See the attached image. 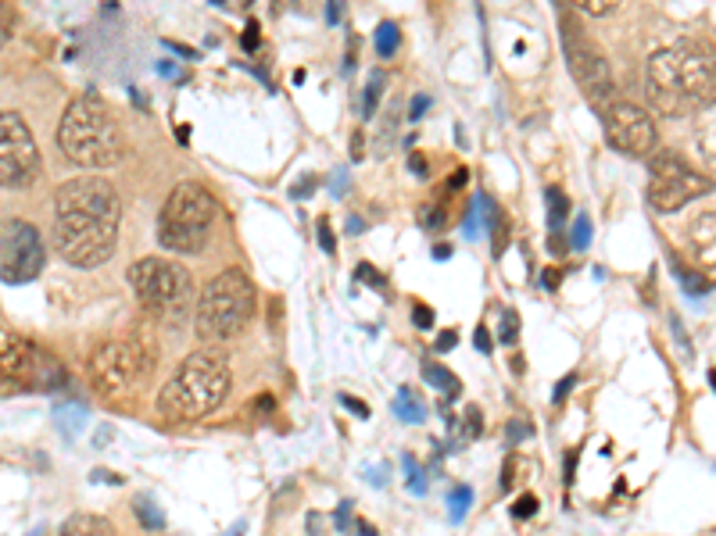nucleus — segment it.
I'll return each instance as SVG.
<instances>
[{"label": "nucleus", "instance_id": "nucleus-18", "mask_svg": "<svg viewBox=\"0 0 716 536\" xmlns=\"http://www.w3.org/2000/svg\"><path fill=\"white\" fill-rule=\"evenodd\" d=\"M394 412H397V418H402V422H409V426H420V422L426 418V404H423V397L416 394V390L402 386V390H397V397H394Z\"/></svg>", "mask_w": 716, "mask_h": 536}, {"label": "nucleus", "instance_id": "nucleus-33", "mask_svg": "<svg viewBox=\"0 0 716 536\" xmlns=\"http://www.w3.org/2000/svg\"><path fill=\"white\" fill-rule=\"evenodd\" d=\"M355 280H362V283H370V286H376V290H387V280L380 275L373 265H359V272H355Z\"/></svg>", "mask_w": 716, "mask_h": 536}, {"label": "nucleus", "instance_id": "nucleus-26", "mask_svg": "<svg viewBox=\"0 0 716 536\" xmlns=\"http://www.w3.org/2000/svg\"><path fill=\"white\" fill-rule=\"evenodd\" d=\"M527 468H531V462L527 458H520V454H513V458L505 462V473H502V491L508 494V491H516V483L527 476Z\"/></svg>", "mask_w": 716, "mask_h": 536}, {"label": "nucleus", "instance_id": "nucleus-50", "mask_svg": "<svg viewBox=\"0 0 716 536\" xmlns=\"http://www.w3.org/2000/svg\"><path fill=\"white\" fill-rule=\"evenodd\" d=\"M355 526H359L355 533H362V536H376V529H373L370 523H355Z\"/></svg>", "mask_w": 716, "mask_h": 536}, {"label": "nucleus", "instance_id": "nucleus-17", "mask_svg": "<svg viewBox=\"0 0 716 536\" xmlns=\"http://www.w3.org/2000/svg\"><path fill=\"white\" fill-rule=\"evenodd\" d=\"M695 143L698 151H703L706 165L716 169V97L703 108V115H698V129H695Z\"/></svg>", "mask_w": 716, "mask_h": 536}, {"label": "nucleus", "instance_id": "nucleus-24", "mask_svg": "<svg viewBox=\"0 0 716 536\" xmlns=\"http://www.w3.org/2000/svg\"><path fill=\"white\" fill-rule=\"evenodd\" d=\"M452 426H455V444H466V441H476V436H481L484 418H481V412H476V408H466L463 412V426H458V422H452Z\"/></svg>", "mask_w": 716, "mask_h": 536}, {"label": "nucleus", "instance_id": "nucleus-29", "mask_svg": "<svg viewBox=\"0 0 716 536\" xmlns=\"http://www.w3.org/2000/svg\"><path fill=\"white\" fill-rule=\"evenodd\" d=\"M498 340H502V344H516V340H520V315L513 312V307H505V312H502Z\"/></svg>", "mask_w": 716, "mask_h": 536}, {"label": "nucleus", "instance_id": "nucleus-15", "mask_svg": "<svg viewBox=\"0 0 716 536\" xmlns=\"http://www.w3.org/2000/svg\"><path fill=\"white\" fill-rule=\"evenodd\" d=\"M688 251L695 257V269L703 272H716V211H698V215L688 222Z\"/></svg>", "mask_w": 716, "mask_h": 536}, {"label": "nucleus", "instance_id": "nucleus-37", "mask_svg": "<svg viewBox=\"0 0 716 536\" xmlns=\"http://www.w3.org/2000/svg\"><path fill=\"white\" fill-rule=\"evenodd\" d=\"M320 243H323V251H326V254L337 251V247H333V230H330V222H326V219H320Z\"/></svg>", "mask_w": 716, "mask_h": 536}, {"label": "nucleus", "instance_id": "nucleus-2", "mask_svg": "<svg viewBox=\"0 0 716 536\" xmlns=\"http://www.w3.org/2000/svg\"><path fill=\"white\" fill-rule=\"evenodd\" d=\"M648 93L652 104L666 115H688L695 108H706L716 90V58L703 40H677L659 47L648 58Z\"/></svg>", "mask_w": 716, "mask_h": 536}, {"label": "nucleus", "instance_id": "nucleus-39", "mask_svg": "<svg viewBox=\"0 0 716 536\" xmlns=\"http://www.w3.org/2000/svg\"><path fill=\"white\" fill-rule=\"evenodd\" d=\"M473 344H476V351H481V354H491V336H487V330H476V333H473Z\"/></svg>", "mask_w": 716, "mask_h": 536}, {"label": "nucleus", "instance_id": "nucleus-23", "mask_svg": "<svg viewBox=\"0 0 716 536\" xmlns=\"http://www.w3.org/2000/svg\"><path fill=\"white\" fill-rule=\"evenodd\" d=\"M397 43H402V29H397L394 22H380L376 26V51H380V58H394Z\"/></svg>", "mask_w": 716, "mask_h": 536}, {"label": "nucleus", "instance_id": "nucleus-45", "mask_svg": "<svg viewBox=\"0 0 716 536\" xmlns=\"http://www.w3.org/2000/svg\"><path fill=\"white\" fill-rule=\"evenodd\" d=\"M559 286V269H548V275H545V290H555Z\"/></svg>", "mask_w": 716, "mask_h": 536}, {"label": "nucleus", "instance_id": "nucleus-20", "mask_svg": "<svg viewBox=\"0 0 716 536\" xmlns=\"http://www.w3.org/2000/svg\"><path fill=\"white\" fill-rule=\"evenodd\" d=\"M423 383H430L434 390H444L448 397H458V380H455V372H448V368L437 365V362H423Z\"/></svg>", "mask_w": 716, "mask_h": 536}, {"label": "nucleus", "instance_id": "nucleus-19", "mask_svg": "<svg viewBox=\"0 0 716 536\" xmlns=\"http://www.w3.org/2000/svg\"><path fill=\"white\" fill-rule=\"evenodd\" d=\"M674 272H677V280H680V286L688 290L692 297H703V294H709L713 290V280L703 272V269H688L680 262V257H674Z\"/></svg>", "mask_w": 716, "mask_h": 536}, {"label": "nucleus", "instance_id": "nucleus-30", "mask_svg": "<svg viewBox=\"0 0 716 536\" xmlns=\"http://www.w3.org/2000/svg\"><path fill=\"white\" fill-rule=\"evenodd\" d=\"M587 243H592V222H587L584 215L573 222V233H569V247L573 251H584Z\"/></svg>", "mask_w": 716, "mask_h": 536}, {"label": "nucleus", "instance_id": "nucleus-31", "mask_svg": "<svg viewBox=\"0 0 716 536\" xmlns=\"http://www.w3.org/2000/svg\"><path fill=\"white\" fill-rule=\"evenodd\" d=\"M11 32H14V11L0 0V51L8 47V40H11Z\"/></svg>", "mask_w": 716, "mask_h": 536}, {"label": "nucleus", "instance_id": "nucleus-21", "mask_svg": "<svg viewBox=\"0 0 716 536\" xmlns=\"http://www.w3.org/2000/svg\"><path fill=\"white\" fill-rule=\"evenodd\" d=\"M545 201H548V225H552V233H559L563 225L569 222V198L563 190H545Z\"/></svg>", "mask_w": 716, "mask_h": 536}, {"label": "nucleus", "instance_id": "nucleus-48", "mask_svg": "<svg viewBox=\"0 0 716 536\" xmlns=\"http://www.w3.org/2000/svg\"><path fill=\"white\" fill-rule=\"evenodd\" d=\"M423 111H426V97H420V101H412V119L423 115Z\"/></svg>", "mask_w": 716, "mask_h": 536}, {"label": "nucleus", "instance_id": "nucleus-9", "mask_svg": "<svg viewBox=\"0 0 716 536\" xmlns=\"http://www.w3.org/2000/svg\"><path fill=\"white\" fill-rule=\"evenodd\" d=\"M709 190H713L709 179L692 169L680 154L659 151L648 158V204L659 215H674V211L688 208L692 201L706 198Z\"/></svg>", "mask_w": 716, "mask_h": 536}, {"label": "nucleus", "instance_id": "nucleus-38", "mask_svg": "<svg viewBox=\"0 0 716 536\" xmlns=\"http://www.w3.org/2000/svg\"><path fill=\"white\" fill-rule=\"evenodd\" d=\"M341 404H344V408H352V412H355L359 418H370V408H365V404H362V401H355V397L341 394Z\"/></svg>", "mask_w": 716, "mask_h": 536}, {"label": "nucleus", "instance_id": "nucleus-42", "mask_svg": "<svg viewBox=\"0 0 716 536\" xmlns=\"http://www.w3.org/2000/svg\"><path fill=\"white\" fill-rule=\"evenodd\" d=\"M269 408H276L273 397H259V401H254V412H259V415H269Z\"/></svg>", "mask_w": 716, "mask_h": 536}, {"label": "nucleus", "instance_id": "nucleus-53", "mask_svg": "<svg viewBox=\"0 0 716 536\" xmlns=\"http://www.w3.org/2000/svg\"><path fill=\"white\" fill-rule=\"evenodd\" d=\"M219 4H222V0H219ZM244 4H251V0H244Z\"/></svg>", "mask_w": 716, "mask_h": 536}, {"label": "nucleus", "instance_id": "nucleus-52", "mask_svg": "<svg viewBox=\"0 0 716 536\" xmlns=\"http://www.w3.org/2000/svg\"><path fill=\"white\" fill-rule=\"evenodd\" d=\"M709 383H713V390H716V368L709 372Z\"/></svg>", "mask_w": 716, "mask_h": 536}, {"label": "nucleus", "instance_id": "nucleus-51", "mask_svg": "<svg viewBox=\"0 0 716 536\" xmlns=\"http://www.w3.org/2000/svg\"><path fill=\"white\" fill-rule=\"evenodd\" d=\"M434 257L441 262V257H452V247H434Z\"/></svg>", "mask_w": 716, "mask_h": 536}, {"label": "nucleus", "instance_id": "nucleus-12", "mask_svg": "<svg viewBox=\"0 0 716 536\" xmlns=\"http://www.w3.org/2000/svg\"><path fill=\"white\" fill-rule=\"evenodd\" d=\"M43 262H47V251L37 225H29L22 219L8 222L4 233H0V280L11 286L33 283L43 272Z\"/></svg>", "mask_w": 716, "mask_h": 536}, {"label": "nucleus", "instance_id": "nucleus-46", "mask_svg": "<svg viewBox=\"0 0 716 536\" xmlns=\"http://www.w3.org/2000/svg\"><path fill=\"white\" fill-rule=\"evenodd\" d=\"M573 465H577V451H566V483L573 479Z\"/></svg>", "mask_w": 716, "mask_h": 536}, {"label": "nucleus", "instance_id": "nucleus-40", "mask_svg": "<svg viewBox=\"0 0 716 536\" xmlns=\"http://www.w3.org/2000/svg\"><path fill=\"white\" fill-rule=\"evenodd\" d=\"M534 429L523 426V422H508V436H513V444H520V436H531Z\"/></svg>", "mask_w": 716, "mask_h": 536}, {"label": "nucleus", "instance_id": "nucleus-32", "mask_svg": "<svg viewBox=\"0 0 716 536\" xmlns=\"http://www.w3.org/2000/svg\"><path fill=\"white\" fill-rule=\"evenodd\" d=\"M405 468H409V491H412V494H416V497H423V494H426V476L420 473V468H416V465H412V458H409V454H405Z\"/></svg>", "mask_w": 716, "mask_h": 536}, {"label": "nucleus", "instance_id": "nucleus-5", "mask_svg": "<svg viewBox=\"0 0 716 536\" xmlns=\"http://www.w3.org/2000/svg\"><path fill=\"white\" fill-rule=\"evenodd\" d=\"M158 351L143 336H111L87 357V376L101 397L125 401L151 380Z\"/></svg>", "mask_w": 716, "mask_h": 536}, {"label": "nucleus", "instance_id": "nucleus-27", "mask_svg": "<svg viewBox=\"0 0 716 536\" xmlns=\"http://www.w3.org/2000/svg\"><path fill=\"white\" fill-rule=\"evenodd\" d=\"M573 8L577 11H584L587 19H606V14H613L624 0H569Z\"/></svg>", "mask_w": 716, "mask_h": 536}, {"label": "nucleus", "instance_id": "nucleus-13", "mask_svg": "<svg viewBox=\"0 0 716 536\" xmlns=\"http://www.w3.org/2000/svg\"><path fill=\"white\" fill-rule=\"evenodd\" d=\"M602 125H606L609 148H616L619 154H631V158L656 154V143H659L656 122H652L638 104L616 101L613 108L602 111Z\"/></svg>", "mask_w": 716, "mask_h": 536}, {"label": "nucleus", "instance_id": "nucleus-22", "mask_svg": "<svg viewBox=\"0 0 716 536\" xmlns=\"http://www.w3.org/2000/svg\"><path fill=\"white\" fill-rule=\"evenodd\" d=\"M133 512H137L140 526L148 529V533L165 529V515L158 512V505H151V497H137V500H133Z\"/></svg>", "mask_w": 716, "mask_h": 536}, {"label": "nucleus", "instance_id": "nucleus-47", "mask_svg": "<svg viewBox=\"0 0 716 536\" xmlns=\"http://www.w3.org/2000/svg\"><path fill=\"white\" fill-rule=\"evenodd\" d=\"M330 8H333V11H326V19L337 22V19H341V0H330Z\"/></svg>", "mask_w": 716, "mask_h": 536}, {"label": "nucleus", "instance_id": "nucleus-11", "mask_svg": "<svg viewBox=\"0 0 716 536\" xmlns=\"http://www.w3.org/2000/svg\"><path fill=\"white\" fill-rule=\"evenodd\" d=\"M40 175V148L22 115L0 111V190H26Z\"/></svg>", "mask_w": 716, "mask_h": 536}, {"label": "nucleus", "instance_id": "nucleus-4", "mask_svg": "<svg viewBox=\"0 0 716 536\" xmlns=\"http://www.w3.org/2000/svg\"><path fill=\"white\" fill-rule=\"evenodd\" d=\"M58 148L72 165L87 172L119 165L125 154V136L111 104L93 93L75 97L58 122Z\"/></svg>", "mask_w": 716, "mask_h": 536}, {"label": "nucleus", "instance_id": "nucleus-49", "mask_svg": "<svg viewBox=\"0 0 716 536\" xmlns=\"http://www.w3.org/2000/svg\"><path fill=\"white\" fill-rule=\"evenodd\" d=\"M362 230H365V222H362V219H352V222H347V233H362Z\"/></svg>", "mask_w": 716, "mask_h": 536}, {"label": "nucleus", "instance_id": "nucleus-43", "mask_svg": "<svg viewBox=\"0 0 716 536\" xmlns=\"http://www.w3.org/2000/svg\"><path fill=\"white\" fill-rule=\"evenodd\" d=\"M244 47H248V51H254V47H259V26H254V22L248 26V40H244Z\"/></svg>", "mask_w": 716, "mask_h": 536}, {"label": "nucleus", "instance_id": "nucleus-44", "mask_svg": "<svg viewBox=\"0 0 716 536\" xmlns=\"http://www.w3.org/2000/svg\"><path fill=\"white\" fill-rule=\"evenodd\" d=\"M455 340H458L455 333H444V336L437 340V351H452V347H455Z\"/></svg>", "mask_w": 716, "mask_h": 536}, {"label": "nucleus", "instance_id": "nucleus-34", "mask_svg": "<svg viewBox=\"0 0 716 536\" xmlns=\"http://www.w3.org/2000/svg\"><path fill=\"white\" fill-rule=\"evenodd\" d=\"M534 512H537V497L534 494H523L513 505V518H531Z\"/></svg>", "mask_w": 716, "mask_h": 536}, {"label": "nucleus", "instance_id": "nucleus-36", "mask_svg": "<svg viewBox=\"0 0 716 536\" xmlns=\"http://www.w3.org/2000/svg\"><path fill=\"white\" fill-rule=\"evenodd\" d=\"M412 322H416V330H434V312L426 304H416L412 307Z\"/></svg>", "mask_w": 716, "mask_h": 536}, {"label": "nucleus", "instance_id": "nucleus-3", "mask_svg": "<svg viewBox=\"0 0 716 536\" xmlns=\"http://www.w3.org/2000/svg\"><path fill=\"white\" fill-rule=\"evenodd\" d=\"M230 386H233V376H230L226 354L219 347H201L162 386V394H158V415L172 422V426H180V422H201L222 408V401L230 397Z\"/></svg>", "mask_w": 716, "mask_h": 536}, {"label": "nucleus", "instance_id": "nucleus-6", "mask_svg": "<svg viewBox=\"0 0 716 536\" xmlns=\"http://www.w3.org/2000/svg\"><path fill=\"white\" fill-rule=\"evenodd\" d=\"M259 307V290L244 269H226L201 290L198 297V333L209 344L241 336Z\"/></svg>", "mask_w": 716, "mask_h": 536}, {"label": "nucleus", "instance_id": "nucleus-28", "mask_svg": "<svg viewBox=\"0 0 716 536\" xmlns=\"http://www.w3.org/2000/svg\"><path fill=\"white\" fill-rule=\"evenodd\" d=\"M470 505H473V491H470V486H455L452 497H448V515H452V523H463Z\"/></svg>", "mask_w": 716, "mask_h": 536}, {"label": "nucleus", "instance_id": "nucleus-41", "mask_svg": "<svg viewBox=\"0 0 716 536\" xmlns=\"http://www.w3.org/2000/svg\"><path fill=\"white\" fill-rule=\"evenodd\" d=\"M573 383H577V376H566V380H563L559 386H555V404H559V401H566V394H569V390H573Z\"/></svg>", "mask_w": 716, "mask_h": 536}, {"label": "nucleus", "instance_id": "nucleus-10", "mask_svg": "<svg viewBox=\"0 0 716 536\" xmlns=\"http://www.w3.org/2000/svg\"><path fill=\"white\" fill-rule=\"evenodd\" d=\"M563 47H566V61H569L573 79H577V87L584 90V97L602 115V111L616 104V79L609 69V58L584 37L573 19L563 22Z\"/></svg>", "mask_w": 716, "mask_h": 536}, {"label": "nucleus", "instance_id": "nucleus-16", "mask_svg": "<svg viewBox=\"0 0 716 536\" xmlns=\"http://www.w3.org/2000/svg\"><path fill=\"white\" fill-rule=\"evenodd\" d=\"M58 536H115V529H111V523L101 515L79 512V515H69L65 523H61Z\"/></svg>", "mask_w": 716, "mask_h": 536}, {"label": "nucleus", "instance_id": "nucleus-7", "mask_svg": "<svg viewBox=\"0 0 716 536\" xmlns=\"http://www.w3.org/2000/svg\"><path fill=\"white\" fill-rule=\"evenodd\" d=\"M219 219V201L201 183H177L158 215V243L172 254H201Z\"/></svg>", "mask_w": 716, "mask_h": 536}, {"label": "nucleus", "instance_id": "nucleus-35", "mask_svg": "<svg viewBox=\"0 0 716 536\" xmlns=\"http://www.w3.org/2000/svg\"><path fill=\"white\" fill-rule=\"evenodd\" d=\"M420 222H423V230H437V225H444V211H437L434 204H426L420 211Z\"/></svg>", "mask_w": 716, "mask_h": 536}, {"label": "nucleus", "instance_id": "nucleus-8", "mask_svg": "<svg viewBox=\"0 0 716 536\" xmlns=\"http://www.w3.org/2000/svg\"><path fill=\"white\" fill-rule=\"evenodd\" d=\"M130 290L140 307L154 318H180L194 297V280L190 272L169 257H140L130 269Z\"/></svg>", "mask_w": 716, "mask_h": 536}, {"label": "nucleus", "instance_id": "nucleus-14", "mask_svg": "<svg viewBox=\"0 0 716 536\" xmlns=\"http://www.w3.org/2000/svg\"><path fill=\"white\" fill-rule=\"evenodd\" d=\"M51 368V357L40 347H33L22 333L0 326V380L4 383H33L43 380V372Z\"/></svg>", "mask_w": 716, "mask_h": 536}, {"label": "nucleus", "instance_id": "nucleus-1", "mask_svg": "<svg viewBox=\"0 0 716 536\" xmlns=\"http://www.w3.org/2000/svg\"><path fill=\"white\" fill-rule=\"evenodd\" d=\"M122 201L101 175H75L54 193V251L75 269H98L115 254Z\"/></svg>", "mask_w": 716, "mask_h": 536}, {"label": "nucleus", "instance_id": "nucleus-25", "mask_svg": "<svg viewBox=\"0 0 716 536\" xmlns=\"http://www.w3.org/2000/svg\"><path fill=\"white\" fill-rule=\"evenodd\" d=\"M380 97H384V72H373L370 87H365V93H362V119H373Z\"/></svg>", "mask_w": 716, "mask_h": 536}]
</instances>
